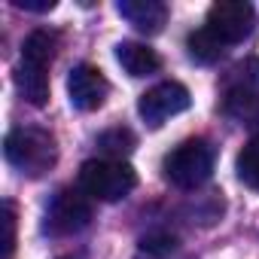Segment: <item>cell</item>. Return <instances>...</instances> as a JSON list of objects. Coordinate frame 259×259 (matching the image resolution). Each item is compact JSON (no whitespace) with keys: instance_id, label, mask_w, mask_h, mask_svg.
<instances>
[{"instance_id":"6da1fadb","label":"cell","mask_w":259,"mask_h":259,"mask_svg":"<svg viewBox=\"0 0 259 259\" xmlns=\"http://www.w3.org/2000/svg\"><path fill=\"white\" fill-rule=\"evenodd\" d=\"M55 46H58V37L46 28L31 31L28 40L22 43V58L16 67V85H19L22 98L34 107H43L49 101V67L55 58Z\"/></svg>"},{"instance_id":"7a4b0ae2","label":"cell","mask_w":259,"mask_h":259,"mask_svg":"<svg viewBox=\"0 0 259 259\" xmlns=\"http://www.w3.org/2000/svg\"><path fill=\"white\" fill-rule=\"evenodd\" d=\"M4 156L25 177H43L46 171L55 168L58 147H55V138L46 132V128L19 125V128H13V132L7 135V141H4Z\"/></svg>"},{"instance_id":"3957f363","label":"cell","mask_w":259,"mask_h":259,"mask_svg":"<svg viewBox=\"0 0 259 259\" xmlns=\"http://www.w3.org/2000/svg\"><path fill=\"white\" fill-rule=\"evenodd\" d=\"M138 186V171L122 159H92L79 168V189L95 201H122Z\"/></svg>"},{"instance_id":"277c9868","label":"cell","mask_w":259,"mask_h":259,"mask_svg":"<svg viewBox=\"0 0 259 259\" xmlns=\"http://www.w3.org/2000/svg\"><path fill=\"white\" fill-rule=\"evenodd\" d=\"M165 180L177 189H198L213 174V147L201 138H189L165 156Z\"/></svg>"},{"instance_id":"5b68a950","label":"cell","mask_w":259,"mask_h":259,"mask_svg":"<svg viewBox=\"0 0 259 259\" xmlns=\"http://www.w3.org/2000/svg\"><path fill=\"white\" fill-rule=\"evenodd\" d=\"M204 28L226 46L241 43L253 34L256 28V10L244 0H220L207 10V22Z\"/></svg>"},{"instance_id":"8992f818","label":"cell","mask_w":259,"mask_h":259,"mask_svg":"<svg viewBox=\"0 0 259 259\" xmlns=\"http://www.w3.org/2000/svg\"><path fill=\"white\" fill-rule=\"evenodd\" d=\"M189 104H192L189 89H186L183 82L168 79V82H159V85H153L150 92L141 95V101H138V113H141V119H144L150 128H162L168 119L186 113Z\"/></svg>"},{"instance_id":"52a82bcc","label":"cell","mask_w":259,"mask_h":259,"mask_svg":"<svg viewBox=\"0 0 259 259\" xmlns=\"http://www.w3.org/2000/svg\"><path fill=\"white\" fill-rule=\"evenodd\" d=\"M92 220V201L82 189H61L46 213V229L52 235H73Z\"/></svg>"},{"instance_id":"ba28073f","label":"cell","mask_w":259,"mask_h":259,"mask_svg":"<svg viewBox=\"0 0 259 259\" xmlns=\"http://www.w3.org/2000/svg\"><path fill=\"white\" fill-rule=\"evenodd\" d=\"M67 95H70V104H73L76 110L92 113V110H98V107L107 101L110 82H107V76H104L98 67L79 64V67H73L70 76H67Z\"/></svg>"},{"instance_id":"9c48e42d","label":"cell","mask_w":259,"mask_h":259,"mask_svg":"<svg viewBox=\"0 0 259 259\" xmlns=\"http://www.w3.org/2000/svg\"><path fill=\"white\" fill-rule=\"evenodd\" d=\"M116 10L141 34H159L165 28V22H168V7L162 0H119Z\"/></svg>"},{"instance_id":"30bf717a","label":"cell","mask_w":259,"mask_h":259,"mask_svg":"<svg viewBox=\"0 0 259 259\" xmlns=\"http://www.w3.org/2000/svg\"><path fill=\"white\" fill-rule=\"evenodd\" d=\"M116 61L122 64V70L128 73V76H153V73H159V67H162V58L156 55V49H150V46H144V43H119L116 46Z\"/></svg>"},{"instance_id":"8fae6325","label":"cell","mask_w":259,"mask_h":259,"mask_svg":"<svg viewBox=\"0 0 259 259\" xmlns=\"http://www.w3.org/2000/svg\"><path fill=\"white\" fill-rule=\"evenodd\" d=\"M223 110H226V116H232L241 125H256L259 122V89L232 82L229 92H226Z\"/></svg>"},{"instance_id":"7c38bea8","label":"cell","mask_w":259,"mask_h":259,"mask_svg":"<svg viewBox=\"0 0 259 259\" xmlns=\"http://www.w3.org/2000/svg\"><path fill=\"white\" fill-rule=\"evenodd\" d=\"M186 49H189V58L198 61V64H213L223 58L226 52V43H220L207 28H198L186 37Z\"/></svg>"},{"instance_id":"4fadbf2b","label":"cell","mask_w":259,"mask_h":259,"mask_svg":"<svg viewBox=\"0 0 259 259\" xmlns=\"http://www.w3.org/2000/svg\"><path fill=\"white\" fill-rule=\"evenodd\" d=\"M235 171H238V180L244 186H250V189L259 192V135H253L241 147V153L235 159Z\"/></svg>"},{"instance_id":"5bb4252c","label":"cell","mask_w":259,"mask_h":259,"mask_svg":"<svg viewBox=\"0 0 259 259\" xmlns=\"http://www.w3.org/2000/svg\"><path fill=\"white\" fill-rule=\"evenodd\" d=\"M98 147L107 153V159H122L135 150V135L128 128H110L98 138Z\"/></svg>"},{"instance_id":"9a60e30c","label":"cell","mask_w":259,"mask_h":259,"mask_svg":"<svg viewBox=\"0 0 259 259\" xmlns=\"http://www.w3.org/2000/svg\"><path fill=\"white\" fill-rule=\"evenodd\" d=\"M174 247H177V241H174L171 235H165V232L147 235V238L141 241V250L150 253V256H168V253H174Z\"/></svg>"},{"instance_id":"2e32d148","label":"cell","mask_w":259,"mask_h":259,"mask_svg":"<svg viewBox=\"0 0 259 259\" xmlns=\"http://www.w3.org/2000/svg\"><path fill=\"white\" fill-rule=\"evenodd\" d=\"M16 253V207L13 201H4V259H13Z\"/></svg>"},{"instance_id":"e0dca14e","label":"cell","mask_w":259,"mask_h":259,"mask_svg":"<svg viewBox=\"0 0 259 259\" xmlns=\"http://www.w3.org/2000/svg\"><path fill=\"white\" fill-rule=\"evenodd\" d=\"M13 7L25 13H49L55 10V0H13Z\"/></svg>"}]
</instances>
